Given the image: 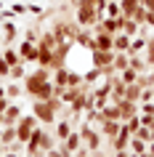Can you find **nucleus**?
I'll use <instances>...</instances> for the list:
<instances>
[{"mask_svg": "<svg viewBox=\"0 0 154 157\" xmlns=\"http://www.w3.org/2000/svg\"><path fill=\"white\" fill-rule=\"evenodd\" d=\"M0 45H3V35H0Z\"/></svg>", "mask_w": 154, "mask_h": 157, "instance_id": "nucleus-34", "label": "nucleus"}, {"mask_svg": "<svg viewBox=\"0 0 154 157\" xmlns=\"http://www.w3.org/2000/svg\"><path fill=\"white\" fill-rule=\"evenodd\" d=\"M13 13H29V6H21V3H16V6H13Z\"/></svg>", "mask_w": 154, "mask_h": 157, "instance_id": "nucleus-29", "label": "nucleus"}, {"mask_svg": "<svg viewBox=\"0 0 154 157\" xmlns=\"http://www.w3.org/2000/svg\"><path fill=\"white\" fill-rule=\"evenodd\" d=\"M138 29H141V24H138L136 19H125V16H122V32L128 35V37H136Z\"/></svg>", "mask_w": 154, "mask_h": 157, "instance_id": "nucleus-16", "label": "nucleus"}, {"mask_svg": "<svg viewBox=\"0 0 154 157\" xmlns=\"http://www.w3.org/2000/svg\"><path fill=\"white\" fill-rule=\"evenodd\" d=\"M80 136H82V144L90 149V152H96V149H101V141H104V136H101V131H96L93 125H82L80 128Z\"/></svg>", "mask_w": 154, "mask_h": 157, "instance_id": "nucleus-3", "label": "nucleus"}, {"mask_svg": "<svg viewBox=\"0 0 154 157\" xmlns=\"http://www.w3.org/2000/svg\"><path fill=\"white\" fill-rule=\"evenodd\" d=\"M146 24L154 29V11H146Z\"/></svg>", "mask_w": 154, "mask_h": 157, "instance_id": "nucleus-30", "label": "nucleus"}, {"mask_svg": "<svg viewBox=\"0 0 154 157\" xmlns=\"http://www.w3.org/2000/svg\"><path fill=\"white\" fill-rule=\"evenodd\" d=\"M37 123H40V120H37L35 115H27V117H21V120L16 123V136H19V141H21V144H27V141H29V136L35 133Z\"/></svg>", "mask_w": 154, "mask_h": 157, "instance_id": "nucleus-4", "label": "nucleus"}, {"mask_svg": "<svg viewBox=\"0 0 154 157\" xmlns=\"http://www.w3.org/2000/svg\"><path fill=\"white\" fill-rule=\"evenodd\" d=\"M3 59L8 61L11 67H16V64H21V56H19V51H13V48H8L6 53H3Z\"/></svg>", "mask_w": 154, "mask_h": 157, "instance_id": "nucleus-23", "label": "nucleus"}, {"mask_svg": "<svg viewBox=\"0 0 154 157\" xmlns=\"http://www.w3.org/2000/svg\"><path fill=\"white\" fill-rule=\"evenodd\" d=\"M146 40H149V37H144V35H136V37H133V40H130L128 56H141V51L146 48Z\"/></svg>", "mask_w": 154, "mask_h": 157, "instance_id": "nucleus-12", "label": "nucleus"}, {"mask_svg": "<svg viewBox=\"0 0 154 157\" xmlns=\"http://www.w3.org/2000/svg\"><path fill=\"white\" fill-rule=\"evenodd\" d=\"M98 19H104V16H101V11H98L96 6H90V3H80V6L74 8V21L80 27H93Z\"/></svg>", "mask_w": 154, "mask_h": 157, "instance_id": "nucleus-2", "label": "nucleus"}, {"mask_svg": "<svg viewBox=\"0 0 154 157\" xmlns=\"http://www.w3.org/2000/svg\"><path fill=\"white\" fill-rule=\"evenodd\" d=\"M0 35H3V43H13V40L19 37V27L13 24V19H6V21H3Z\"/></svg>", "mask_w": 154, "mask_h": 157, "instance_id": "nucleus-9", "label": "nucleus"}, {"mask_svg": "<svg viewBox=\"0 0 154 157\" xmlns=\"http://www.w3.org/2000/svg\"><path fill=\"white\" fill-rule=\"evenodd\" d=\"M19 120H21V109H19V104H13V101H11L8 109L3 112V125H16Z\"/></svg>", "mask_w": 154, "mask_h": 157, "instance_id": "nucleus-10", "label": "nucleus"}, {"mask_svg": "<svg viewBox=\"0 0 154 157\" xmlns=\"http://www.w3.org/2000/svg\"><path fill=\"white\" fill-rule=\"evenodd\" d=\"M138 75H141V72H136L133 67H128V69H122V72H120V80L125 85H130V83H136V80H138Z\"/></svg>", "mask_w": 154, "mask_h": 157, "instance_id": "nucleus-20", "label": "nucleus"}, {"mask_svg": "<svg viewBox=\"0 0 154 157\" xmlns=\"http://www.w3.org/2000/svg\"><path fill=\"white\" fill-rule=\"evenodd\" d=\"M27 157H32V155H27Z\"/></svg>", "mask_w": 154, "mask_h": 157, "instance_id": "nucleus-36", "label": "nucleus"}, {"mask_svg": "<svg viewBox=\"0 0 154 157\" xmlns=\"http://www.w3.org/2000/svg\"><path fill=\"white\" fill-rule=\"evenodd\" d=\"M149 72H152V75H154V64H152V67H149Z\"/></svg>", "mask_w": 154, "mask_h": 157, "instance_id": "nucleus-33", "label": "nucleus"}, {"mask_svg": "<svg viewBox=\"0 0 154 157\" xmlns=\"http://www.w3.org/2000/svg\"><path fill=\"white\" fill-rule=\"evenodd\" d=\"M141 125H144V123H141V115H136V117H130V120H125V128H128L130 133H136Z\"/></svg>", "mask_w": 154, "mask_h": 157, "instance_id": "nucleus-25", "label": "nucleus"}, {"mask_svg": "<svg viewBox=\"0 0 154 157\" xmlns=\"http://www.w3.org/2000/svg\"><path fill=\"white\" fill-rule=\"evenodd\" d=\"M0 75H3V77H8V75H11V64L3 56H0Z\"/></svg>", "mask_w": 154, "mask_h": 157, "instance_id": "nucleus-28", "label": "nucleus"}, {"mask_svg": "<svg viewBox=\"0 0 154 157\" xmlns=\"http://www.w3.org/2000/svg\"><path fill=\"white\" fill-rule=\"evenodd\" d=\"M130 136H133V133H130L128 128H125V123H122L120 133H117V136L112 139V149H114V152H120V149H128V144H130Z\"/></svg>", "mask_w": 154, "mask_h": 157, "instance_id": "nucleus-8", "label": "nucleus"}, {"mask_svg": "<svg viewBox=\"0 0 154 157\" xmlns=\"http://www.w3.org/2000/svg\"><path fill=\"white\" fill-rule=\"evenodd\" d=\"M53 147H56V139H53L51 133L35 128V133L29 136V141H27V155H32V152H37V149L48 152V149H53Z\"/></svg>", "mask_w": 154, "mask_h": 157, "instance_id": "nucleus-1", "label": "nucleus"}, {"mask_svg": "<svg viewBox=\"0 0 154 157\" xmlns=\"http://www.w3.org/2000/svg\"><path fill=\"white\" fill-rule=\"evenodd\" d=\"M120 128H122V120H104V123L98 125V131H101V136H104L106 141H112L117 133H120Z\"/></svg>", "mask_w": 154, "mask_h": 157, "instance_id": "nucleus-6", "label": "nucleus"}, {"mask_svg": "<svg viewBox=\"0 0 154 157\" xmlns=\"http://www.w3.org/2000/svg\"><path fill=\"white\" fill-rule=\"evenodd\" d=\"M6 96H8L11 101L19 99V96H21V85H19V83H8V85H6Z\"/></svg>", "mask_w": 154, "mask_h": 157, "instance_id": "nucleus-24", "label": "nucleus"}, {"mask_svg": "<svg viewBox=\"0 0 154 157\" xmlns=\"http://www.w3.org/2000/svg\"><path fill=\"white\" fill-rule=\"evenodd\" d=\"M19 56H21V61H35L37 64V43L21 40L19 43Z\"/></svg>", "mask_w": 154, "mask_h": 157, "instance_id": "nucleus-5", "label": "nucleus"}, {"mask_svg": "<svg viewBox=\"0 0 154 157\" xmlns=\"http://www.w3.org/2000/svg\"><path fill=\"white\" fill-rule=\"evenodd\" d=\"M149 152H152V155H154V139L149 141Z\"/></svg>", "mask_w": 154, "mask_h": 157, "instance_id": "nucleus-32", "label": "nucleus"}, {"mask_svg": "<svg viewBox=\"0 0 154 157\" xmlns=\"http://www.w3.org/2000/svg\"><path fill=\"white\" fill-rule=\"evenodd\" d=\"M141 93H144V88H141L138 83L125 85V99H128V101H141Z\"/></svg>", "mask_w": 154, "mask_h": 157, "instance_id": "nucleus-17", "label": "nucleus"}, {"mask_svg": "<svg viewBox=\"0 0 154 157\" xmlns=\"http://www.w3.org/2000/svg\"><path fill=\"white\" fill-rule=\"evenodd\" d=\"M130 40H133V37H128L125 32L114 35V51H117V53H122V51H128V48H130Z\"/></svg>", "mask_w": 154, "mask_h": 157, "instance_id": "nucleus-18", "label": "nucleus"}, {"mask_svg": "<svg viewBox=\"0 0 154 157\" xmlns=\"http://www.w3.org/2000/svg\"><path fill=\"white\" fill-rule=\"evenodd\" d=\"M117 104H120L122 123H125V120H130V117H136V115H141V107H138V101H128V99H122V101H117Z\"/></svg>", "mask_w": 154, "mask_h": 157, "instance_id": "nucleus-7", "label": "nucleus"}, {"mask_svg": "<svg viewBox=\"0 0 154 157\" xmlns=\"http://www.w3.org/2000/svg\"><path fill=\"white\" fill-rule=\"evenodd\" d=\"M96 48H101V51H114V35H109V32H96Z\"/></svg>", "mask_w": 154, "mask_h": 157, "instance_id": "nucleus-11", "label": "nucleus"}, {"mask_svg": "<svg viewBox=\"0 0 154 157\" xmlns=\"http://www.w3.org/2000/svg\"><path fill=\"white\" fill-rule=\"evenodd\" d=\"M69 133H72V120H61V123H56V139L58 141H66V139H69Z\"/></svg>", "mask_w": 154, "mask_h": 157, "instance_id": "nucleus-14", "label": "nucleus"}, {"mask_svg": "<svg viewBox=\"0 0 154 157\" xmlns=\"http://www.w3.org/2000/svg\"><path fill=\"white\" fill-rule=\"evenodd\" d=\"M138 107H141V115H146V117H154V101H141Z\"/></svg>", "mask_w": 154, "mask_h": 157, "instance_id": "nucleus-26", "label": "nucleus"}, {"mask_svg": "<svg viewBox=\"0 0 154 157\" xmlns=\"http://www.w3.org/2000/svg\"><path fill=\"white\" fill-rule=\"evenodd\" d=\"M141 6H144L146 11H154V0H141Z\"/></svg>", "mask_w": 154, "mask_h": 157, "instance_id": "nucleus-31", "label": "nucleus"}, {"mask_svg": "<svg viewBox=\"0 0 154 157\" xmlns=\"http://www.w3.org/2000/svg\"><path fill=\"white\" fill-rule=\"evenodd\" d=\"M144 59H146V64H149V67L154 64V35H149V40H146V48H144Z\"/></svg>", "mask_w": 154, "mask_h": 157, "instance_id": "nucleus-21", "label": "nucleus"}, {"mask_svg": "<svg viewBox=\"0 0 154 157\" xmlns=\"http://www.w3.org/2000/svg\"><path fill=\"white\" fill-rule=\"evenodd\" d=\"M104 11H106V16H114V19H120V16H122V11H120V3H117V0H109Z\"/></svg>", "mask_w": 154, "mask_h": 157, "instance_id": "nucleus-22", "label": "nucleus"}, {"mask_svg": "<svg viewBox=\"0 0 154 157\" xmlns=\"http://www.w3.org/2000/svg\"><path fill=\"white\" fill-rule=\"evenodd\" d=\"M61 144H64L69 152H77V149L82 147V136H80V131H72V133H69V139L61 141Z\"/></svg>", "mask_w": 154, "mask_h": 157, "instance_id": "nucleus-13", "label": "nucleus"}, {"mask_svg": "<svg viewBox=\"0 0 154 157\" xmlns=\"http://www.w3.org/2000/svg\"><path fill=\"white\" fill-rule=\"evenodd\" d=\"M152 96H154V88H152Z\"/></svg>", "mask_w": 154, "mask_h": 157, "instance_id": "nucleus-35", "label": "nucleus"}, {"mask_svg": "<svg viewBox=\"0 0 154 157\" xmlns=\"http://www.w3.org/2000/svg\"><path fill=\"white\" fill-rule=\"evenodd\" d=\"M8 77H13V80H19V77H24V67L16 64V67H11V75Z\"/></svg>", "mask_w": 154, "mask_h": 157, "instance_id": "nucleus-27", "label": "nucleus"}, {"mask_svg": "<svg viewBox=\"0 0 154 157\" xmlns=\"http://www.w3.org/2000/svg\"><path fill=\"white\" fill-rule=\"evenodd\" d=\"M128 149L133 152V155H144L146 149H149V144H146V141H141V139H136V136H130V144H128Z\"/></svg>", "mask_w": 154, "mask_h": 157, "instance_id": "nucleus-19", "label": "nucleus"}, {"mask_svg": "<svg viewBox=\"0 0 154 157\" xmlns=\"http://www.w3.org/2000/svg\"><path fill=\"white\" fill-rule=\"evenodd\" d=\"M138 6H141V0H120V11H122V16L130 19L133 13H136Z\"/></svg>", "mask_w": 154, "mask_h": 157, "instance_id": "nucleus-15", "label": "nucleus"}]
</instances>
